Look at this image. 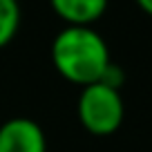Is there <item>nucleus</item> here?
<instances>
[{
  "label": "nucleus",
  "instance_id": "4",
  "mask_svg": "<svg viewBox=\"0 0 152 152\" xmlns=\"http://www.w3.org/2000/svg\"><path fill=\"white\" fill-rule=\"evenodd\" d=\"M54 14L72 27H92L103 18L110 0H49Z\"/></svg>",
  "mask_w": 152,
  "mask_h": 152
},
{
  "label": "nucleus",
  "instance_id": "7",
  "mask_svg": "<svg viewBox=\"0 0 152 152\" xmlns=\"http://www.w3.org/2000/svg\"><path fill=\"white\" fill-rule=\"evenodd\" d=\"M137 2V7L143 11V14H148L152 18V0H134Z\"/></svg>",
  "mask_w": 152,
  "mask_h": 152
},
{
  "label": "nucleus",
  "instance_id": "5",
  "mask_svg": "<svg viewBox=\"0 0 152 152\" xmlns=\"http://www.w3.org/2000/svg\"><path fill=\"white\" fill-rule=\"evenodd\" d=\"M20 27V5L18 0H0V49L16 38Z\"/></svg>",
  "mask_w": 152,
  "mask_h": 152
},
{
  "label": "nucleus",
  "instance_id": "2",
  "mask_svg": "<svg viewBox=\"0 0 152 152\" xmlns=\"http://www.w3.org/2000/svg\"><path fill=\"white\" fill-rule=\"evenodd\" d=\"M76 114L81 125L92 137L114 134L125 119V103L121 90H114L105 83L85 85L76 103Z\"/></svg>",
  "mask_w": 152,
  "mask_h": 152
},
{
  "label": "nucleus",
  "instance_id": "3",
  "mask_svg": "<svg viewBox=\"0 0 152 152\" xmlns=\"http://www.w3.org/2000/svg\"><path fill=\"white\" fill-rule=\"evenodd\" d=\"M0 152H47L43 128L27 116H16L0 125Z\"/></svg>",
  "mask_w": 152,
  "mask_h": 152
},
{
  "label": "nucleus",
  "instance_id": "6",
  "mask_svg": "<svg viewBox=\"0 0 152 152\" xmlns=\"http://www.w3.org/2000/svg\"><path fill=\"white\" fill-rule=\"evenodd\" d=\"M123 69H121L119 65H114V63H110L107 69H105V74L101 76V81L99 83H105V85L114 87V90H121V85H123Z\"/></svg>",
  "mask_w": 152,
  "mask_h": 152
},
{
  "label": "nucleus",
  "instance_id": "1",
  "mask_svg": "<svg viewBox=\"0 0 152 152\" xmlns=\"http://www.w3.org/2000/svg\"><path fill=\"white\" fill-rule=\"evenodd\" d=\"M52 63L67 83L78 87L99 83L105 74L110 47L94 27H63L52 43Z\"/></svg>",
  "mask_w": 152,
  "mask_h": 152
}]
</instances>
